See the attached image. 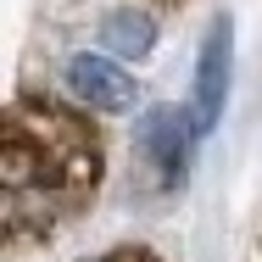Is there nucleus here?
Listing matches in <instances>:
<instances>
[{"mask_svg":"<svg viewBox=\"0 0 262 262\" xmlns=\"http://www.w3.org/2000/svg\"><path fill=\"white\" fill-rule=\"evenodd\" d=\"M6 246L51 240L101 190V134L78 106L17 90L6 112Z\"/></svg>","mask_w":262,"mask_h":262,"instance_id":"obj_1","label":"nucleus"},{"mask_svg":"<svg viewBox=\"0 0 262 262\" xmlns=\"http://www.w3.org/2000/svg\"><path fill=\"white\" fill-rule=\"evenodd\" d=\"M229 73H234V23L217 17L201 39L195 56V90H190V117H195V134L207 140L212 128L223 123V106H229Z\"/></svg>","mask_w":262,"mask_h":262,"instance_id":"obj_2","label":"nucleus"},{"mask_svg":"<svg viewBox=\"0 0 262 262\" xmlns=\"http://www.w3.org/2000/svg\"><path fill=\"white\" fill-rule=\"evenodd\" d=\"M61 84H67V95H73V101L90 106V112H128L134 95H140V78L123 67V56H101V51L67 56Z\"/></svg>","mask_w":262,"mask_h":262,"instance_id":"obj_3","label":"nucleus"},{"mask_svg":"<svg viewBox=\"0 0 262 262\" xmlns=\"http://www.w3.org/2000/svg\"><path fill=\"white\" fill-rule=\"evenodd\" d=\"M195 117L179 112V106H151L145 123H140V157L151 162L162 190H179L184 173H190V145H195Z\"/></svg>","mask_w":262,"mask_h":262,"instance_id":"obj_4","label":"nucleus"},{"mask_svg":"<svg viewBox=\"0 0 262 262\" xmlns=\"http://www.w3.org/2000/svg\"><path fill=\"white\" fill-rule=\"evenodd\" d=\"M101 39H106V51L123 56V61H145L157 51V17L145 6H112L101 17Z\"/></svg>","mask_w":262,"mask_h":262,"instance_id":"obj_5","label":"nucleus"},{"mask_svg":"<svg viewBox=\"0 0 262 262\" xmlns=\"http://www.w3.org/2000/svg\"><path fill=\"white\" fill-rule=\"evenodd\" d=\"M90 262H162L151 246H112V251H101V257H90Z\"/></svg>","mask_w":262,"mask_h":262,"instance_id":"obj_6","label":"nucleus"},{"mask_svg":"<svg viewBox=\"0 0 262 262\" xmlns=\"http://www.w3.org/2000/svg\"><path fill=\"white\" fill-rule=\"evenodd\" d=\"M162 6H179V0H162Z\"/></svg>","mask_w":262,"mask_h":262,"instance_id":"obj_7","label":"nucleus"}]
</instances>
